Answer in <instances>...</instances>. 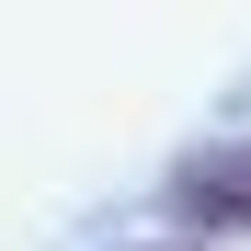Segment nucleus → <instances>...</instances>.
I'll return each mask as SVG.
<instances>
[{
    "instance_id": "obj_2",
    "label": "nucleus",
    "mask_w": 251,
    "mask_h": 251,
    "mask_svg": "<svg viewBox=\"0 0 251 251\" xmlns=\"http://www.w3.org/2000/svg\"><path fill=\"white\" fill-rule=\"evenodd\" d=\"M149 251H205V240H149Z\"/></svg>"
},
{
    "instance_id": "obj_1",
    "label": "nucleus",
    "mask_w": 251,
    "mask_h": 251,
    "mask_svg": "<svg viewBox=\"0 0 251 251\" xmlns=\"http://www.w3.org/2000/svg\"><path fill=\"white\" fill-rule=\"evenodd\" d=\"M160 205L194 228V240H251V137H205L172 160V183H160Z\"/></svg>"
}]
</instances>
